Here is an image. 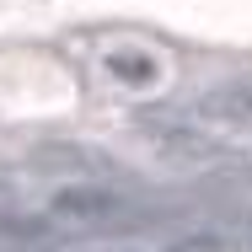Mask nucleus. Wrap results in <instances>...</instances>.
Here are the masks:
<instances>
[{"instance_id": "1", "label": "nucleus", "mask_w": 252, "mask_h": 252, "mask_svg": "<svg viewBox=\"0 0 252 252\" xmlns=\"http://www.w3.org/2000/svg\"><path fill=\"white\" fill-rule=\"evenodd\" d=\"M49 215L75 231H107V225H129V199L113 188H97V183H75L49 199Z\"/></svg>"}, {"instance_id": "2", "label": "nucleus", "mask_w": 252, "mask_h": 252, "mask_svg": "<svg viewBox=\"0 0 252 252\" xmlns=\"http://www.w3.org/2000/svg\"><path fill=\"white\" fill-rule=\"evenodd\" d=\"M193 118L215 129H252V75L242 81H220L193 97Z\"/></svg>"}, {"instance_id": "3", "label": "nucleus", "mask_w": 252, "mask_h": 252, "mask_svg": "<svg viewBox=\"0 0 252 252\" xmlns=\"http://www.w3.org/2000/svg\"><path fill=\"white\" fill-rule=\"evenodd\" d=\"M102 70H107V81H118V86H129V92H145V86H156L161 81V59L145 49H113L107 59H102Z\"/></svg>"}, {"instance_id": "4", "label": "nucleus", "mask_w": 252, "mask_h": 252, "mask_svg": "<svg viewBox=\"0 0 252 252\" xmlns=\"http://www.w3.org/2000/svg\"><path fill=\"white\" fill-rule=\"evenodd\" d=\"M220 242H183V247H172V252H215Z\"/></svg>"}]
</instances>
